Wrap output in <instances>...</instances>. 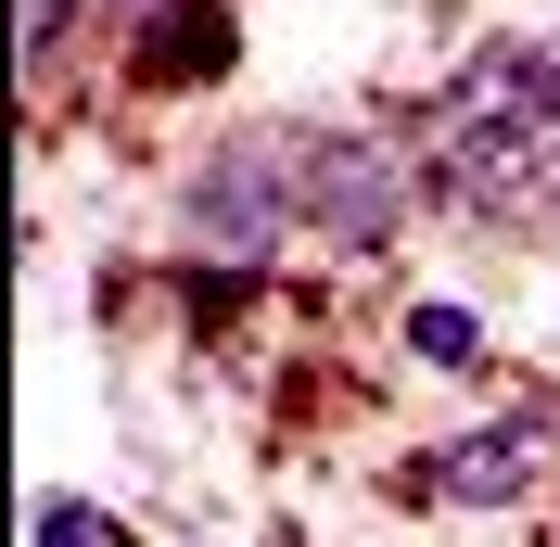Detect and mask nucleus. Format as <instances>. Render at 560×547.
<instances>
[{
  "instance_id": "7ed1b4c3",
  "label": "nucleus",
  "mask_w": 560,
  "mask_h": 547,
  "mask_svg": "<svg viewBox=\"0 0 560 547\" xmlns=\"http://www.w3.org/2000/svg\"><path fill=\"white\" fill-rule=\"evenodd\" d=\"M535 484V433H458L446 458H420V497H458V510H497Z\"/></svg>"
},
{
  "instance_id": "f03ea898",
  "label": "nucleus",
  "mask_w": 560,
  "mask_h": 547,
  "mask_svg": "<svg viewBox=\"0 0 560 547\" xmlns=\"http://www.w3.org/2000/svg\"><path fill=\"white\" fill-rule=\"evenodd\" d=\"M293 217H306V191H293V153H280V140H230V153L191 178V230H205L217 255H268Z\"/></svg>"
},
{
  "instance_id": "20e7f679",
  "label": "nucleus",
  "mask_w": 560,
  "mask_h": 547,
  "mask_svg": "<svg viewBox=\"0 0 560 547\" xmlns=\"http://www.w3.org/2000/svg\"><path fill=\"white\" fill-rule=\"evenodd\" d=\"M38 547H128V522L90 497H38Z\"/></svg>"
},
{
  "instance_id": "f257e3e1",
  "label": "nucleus",
  "mask_w": 560,
  "mask_h": 547,
  "mask_svg": "<svg viewBox=\"0 0 560 547\" xmlns=\"http://www.w3.org/2000/svg\"><path fill=\"white\" fill-rule=\"evenodd\" d=\"M293 191H306L318 242H395L408 230V166H395L383 140H357V128L306 140V153H293Z\"/></svg>"
},
{
  "instance_id": "39448f33",
  "label": "nucleus",
  "mask_w": 560,
  "mask_h": 547,
  "mask_svg": "<svg viewBox=\"0 0 560 547\" xmlns=\"http://www.w3.org/2000/svg\"><path fill=\"white\" fill-rule=\"evenodd\" d=\"M408 344H420V357H433V370H471V357H485V344H471V318H458V306H420V318H408Z\"/></svg>"
}]
</instances>
